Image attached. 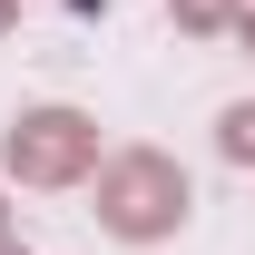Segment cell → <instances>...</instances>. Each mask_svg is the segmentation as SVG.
I'll use <instances>...</instances> for the list:
<instances>
[{
  "label": "cell",
  "mask_w": 255,
  "mask_h": 255,
  "mask_svg": "<svg viewBox=\"0 0 255 255\" xmlns=\"http://www.w3.org/2000/svg\"><path fill=\"white\" fill-rule=\"evenodd\" d=\"M216 157L226 167H255V98H236V108L216 118Z\"/></svg>",
  "instance_id": "277c9868"
},
{
  "label": "cell",
  "mask_w": 255,
  "mask_h": 255,
  "mask_svg": "<svg viewBox=\"0 0 255 255\" xmlns=\"http://www.w3.org/2000/svg\"><path fill=\"white\" fill-rule=\"evenodd\" d=\"M226 39H236V49H246V59H255V0H246V10H236V30H226Z\"/></svg>",
  "instance_id": "5b68a950"
},
{
  "label": "cell",
  "mask_w": 255,
  "mask_h": 255,
  "mask_svg": "<svg viewBox=\"0 0 255 255\" xmlns=\"http://www.w3.org/2000/svg\"><path fill=\"white\" fill-rule=\"evenodd\" d=\"M236 10H246V0H167V20H177L187 39H226V30H236Z\"/></svg>",
  "instance_id": "3957f363"
},
{
  "label": "cell",
  "mask_w": 255,
  "mask_h": 255,
  "mask_svg": "<svg viewBox=\"0 0 255 255\" xmlns=\"http://www.w3.org/2000/svg\"><path fill=\"white\" fill-rule=\"evenodd\" d=\"M0 167L20 187H79V177H98V118L89 108H20L0 137Z\"/></svg>",
  "instance_id": "7a4b0ae2"
},
{
  "label": "cell",
  "mask_w": 255,
  "mask_h": 255,
  "mask_svg": "<svg viewBox=\"0 0 255 255\" xmlns=\"http://www.w3.org/2000/svg\"><path fill=\"white\" fill-rule=\"evenodd\" d=\"M187 216H196V187L167 147H108L98 157V226L118 246H167V236H187Z\"/></svg>",
  "instance_id": "6da1fadb"
},
{
  "label": "cell",
  "mask_w": 255,
  "mask_h": 255,
  "mask_svg": "<svg viewBox=\"0 0 255 255\" xmlns=\"http://www.w3.org/2000/svg\"><path fill=\"white\" fill-rule=\"evenodd\" d=\"M0 255H30V246H20V216H10V206H0Z\"/></svg>",
  "instance_id": "8992f818"
},
{
  "label": "cell",
  "mask_w": 255,
  "mask_h": 255,
  "mask_svg": "<svg viewBox=\"0 0 255 255\" xmlns=\"http://www.w3.org/2000/svg\"><path fill=\"white\" fill-rule=\"evenodd\" d=\"M10 20H20V0H0V30H10Z\"/></svg>",
  "instance_id": "52a82bcc"
}]
</instances>
